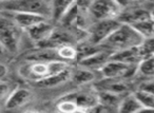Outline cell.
<instances>
[{"mask_svg":"<svg viewBox=\"0 0 154 113\" xmlns=\"http://www.w3.org/2000/svg\"><path fill=\"white\" fill-rule=\"evenodd\" d=\"M24 59L28 62H51L54 60H60L56 49L37 48L34 51L26 54Z\"/></svg>","mask_w":154,"mask_h":113,"instance_id":"cell-14","label":"cell"},{"mask_svg":"<svg viewBox=\"0 0 154 113\" xmlns=\"http://www.w3.org/2000/svg\"><path fill=\"white\" fill-rule=\"evenodd\" d=\"M8 72H9V70H8L7 66L2 62H0V79H2L5 76H7Z\"/></svg>","mask_w":154,"mask_h":113,"instance_id":"cell-30","label":"cell"},{"mask_svg":"<svg viewBox=\"0 0 154 113\" xmlns=\"http://www.w3.org/2000/svg\"><path fill=\"white\" fill-rule=\"evenodd\" d=\"M95 79H96V75L94 71L82 68V67L72 69L71 80L76 85H87V83H93Z\"/></svg>","mask_w":154,"mask_h":113,"instance_id":"cell-18","label":"cell"},{"mask_svg":"<svg viewBox=\"0 0 154 113\" xmlns=\"http://www.w3.org/2000/svg\"><path fill=\"white\" fill-rule=\"evenodd\" d=\"M11 85L12 83H7V81L0 80V102L5 104L9 98V96L11 95V93L13 92V90L15 89Z\"/></svg>","mask_w":154,"mask_h":113,"instance_id":"cell-28","label":"cell"},{"mask_svg":"<svg viewBox=\"0 0 154 113\" xmlns=\"http://www.w3.org/2000/svg\"><path fill=\"white\" fill-rule=\"evenodd\" d=\"M131 27L134 28L135 31H136L143 39L154 37V20L152 19L151 16H150L149 18H147V19L137 22V24H133V26H131Z\"/></svg>","mask_w":154,"mask_h":113,"instance_id":"cell-21","label":"cell"},{"mask_svg":"<svg viewBox=\"0 0 154 113\" xmlns=\"http://www.w3.org/2000/svg\"><path fill=\"white\" fill-rule=\"evenodd\" d=\"M143 106L134 94H129L124 97L118 106V113H137Z\"/></svg>","mask_w":154,"mask_h":113,"instance_id":"cell-20","label":"cell"},{"mask_svg":"<svg viewBox=\"0 0 154 113\" xmlns=\"http://www.w3.org/2000/svg\"><path fill=\"white\" fill-rule=\"evenodd\" d=\"M9 16H11V19L14 21V24L21 30L26 31L28 29L32 28L33 26L39 24L45 20H49V18L41 15L31 13H7Z\"/></svg>","mask_w":154,"mask_h":113,"instance_id":"cell-13","label":"cell"},{"mask_svg":"<svg viewBox=\"0 0 154 113\" xmlns=\"http://www.w3.org/2000/svg\"><path fill=\"white\" fill-rule=\"evenodd\" d=\"M75 113H88V111H86V110H82V109H79V110H77Z\"/></svg>","mask_w":154,"mask_h":113,"instance_id":"cell-33","label":"cell"},{"mask_svg":"<svg viewBox=\"0 0 154 113\" xmlns=\"http://www.w3.org/2000/svg\"><path fill=\"white\" fill-rule=\"evenodd\" d=\"M112 54H113V52L103 48L100 51L96 52V53H94L93 55L88 56V57L79 60V61H78V66L82 67V68L89 69V70H92V71H94V70L100 71V69L103 68L107 62L110 61Z\"/></svg>","mask_w":154,"mask_h":113,"instance_id":"cell-9","label":"cell"},{"mask_svg":"<svg viewBox=\"0 0 154 113\" xmlns=\"http://www.w3.org/2000/svg\"><path fill=\"white\" fill-rule=\"evenodd\" d=\"M124 7L120 2L111 0H96L91 1L88 13L96 21L103 20H117L122 14Z\"/></svg>","mask_w":154,"mask_h":113,"instance_id":"cell-3","label":"cell"},{"mask_svg":"<svg viewBox=\"0 0 154 113\" xmlns=\"http://www.w3.org/2000/svg\"><path fill=\"white\" fill-rule=\"evenodd\" d=\"M97 97H98V102L103 107H115L119 106L122 102V95L110 93L106 91H96Z\"/></svg>","mask_w":154,"mask_h":113,"instance_id":"cell-22","label":"cell"},{"mask_svg":"<svg viewBox=\"0 0 154 113\" xmlns=\"http://www.w3.org/2000/svg\"><path fill=\"white\" fill-rule=\"evenodd\" d=\"M23 113H39V112H36V111H26V112H23Z\"/></svg>","mask_w":154,"mask_h":113,"instance_id":"cell-35","label":"cell"},{"mask_svg":"<svg viewBox=\"0 0 154 113\" xmlns=\"http://www.w3.org/2000/svg\"><path fill=\"white\" fill-rule=\"evenodd\" d=\"M111 60L124 62L127 64H132V66H138L139 62L143 60L141 55L139 53L138 47L132 48V49L124 50V51L115 52L112 54Z\"/></svg>","mask_w":154,"mask_h":113,"instance_id":"cell-15","label":"cell"},{"mask_svg":"<svg viewBox=\"0 0 154 113\" xmlns=\"http://www.w3.org/2000/svg\"><path fill=\"white\" fill-rule=\"evenodd\" d=\"M56 50H57L58 57L62 61H66L69 64V61H71V60H77V57H78L77 49L75 47H73V46H62V47L58 48Z\"/></svg>","mask_w":154,"mask_h":113,"instance_id":"cell-23","label":"cell"},{"mask_svg":"<svg viewBox=\"0 0 154 113\" xmlns=\"http://www.w3.org/2000/svg\"><path fill=\"white\" fill-rule=\"evenodd\" d=\"M135 72H137V66L111 59L100 69V73L105 79H122L125 77L132 76Z\"/></svg>","mask_w":154,"mask_h":113,"instance_id":"cell-6","label":"cell"},{"mask_svg":"<svg viewBox=\"0 0 154 113\" xmlns=\"http://www.w3.org/2000/svg\"><path fill=\"white\" fill-rule=\"evenodd\" d=\"M32 93L26 88H15L7 102H5V108L7 110H15L21 108L31 100Z\"/></svg>","mask_w":154,"mask_h":113,"instance_id":"cell-12","label":"cell"},{"mask_svg":"<svg viewBox=\"0 0 154 113\" xmlns=\"http://www.w3.org/2000/svg\"><path fill=\"white\" fill-rule=\"evenodd\" d=\"M138 90L148 92V93L154 95V80H149V81H145V83H143L140 86H139Z\"/></svg>","mask_w":154,"mask_h":113,"instance_id":"cell-29","label":"cell"},{"mask_svg":"<svg viewBox=\"0 0 154 113\" xmlns=\"http://www.w3.org/2000/svg\"><path fill=\"white\" fill-rule=\"evenodd\" d=\"M137 113H154V109H149V108H141Z\"/></svg>","mask_w":154,"mask_h":113,"instance_id":"cell-32","label":"cell"},{"mask_svg":"<svg viewBox=\"0 0 154 113\" xmlns=\"http://www.w3.org/2000/svg\"><path fill=\"white\" fill-rule=\"evenodd\" d=\"M138 49L143 60L149 57H154V37L143 39V43L139 46Z\"/></svg>","mask_w":154,"mask_h":113,"instance_id":"cell-25","label":"cell"},{"mask_svg":"<svg viewBox=\"0 0 154 113\" xmlns=\"http://www.w3.org/2000/svg\"><path fill=\"white\" fill-rule=\"evenodd\" d=\"M151 16V11H148L143 8H124L122 14L118 17V21L122 24H129V26H133V24H137L139 21L147 19Z\"/></svg>","mask_w":154,"mask_h":113,"instance_id":"cell-10","label":"cell"},{"mask_svg":"<svg viewBox=\"0 0 154 113\" xmlns=\"http://www.w3.org/2000/svg\"><path fill=\"white\" fill-rule=\"evenodd\" d=\"M143 38L129 24H120V27L103 43V47L109 51L119 52L124 50L136 48L143 43Z\"/></svg>","mask_w":154,"mask_h":113,"instance_id":"cell-1","label":"cell"},{"mask_svg":"<svg viewBox=\"0 0 154 113\" xmlns=\"http://www.w3.org/2000/svg\"><path fill=\"white\" fill-rule=\"evenodd\" d=\"M151 17H152V19L154 20V9H153V10H152V11H151Z\"/></svg>","mask_w":154,"mask_h":113,"instance_id":"cell-34","label":"cell"},{"mask_svg":"<svg viewBox=\"0 0 154 113\" xmlns=\"http://www.w3.org/2000/svg\"><path fill=\"white\" fill-rule=\"evenodd\" d=\"M7 52H8V50L5 49V47L2 45V43L0 42V58L3 57V56L7 54Z\"/></svg>","mask_w":154,"mask_h":113,"instance_id":"cell-31","label":"cell"},{"mask_svg":"<svg viewBox=\"0 0 154 113\" xmlns=\"http://www.w3.org/2000/svg\"><path fill=\"white\" fill-rule=\"evenodd\" d=\"M133 94H134L135 97L138 99V102H140L143 108L154 109V95L148 93V92L138 90V89H137V91Z\"/></svg>","mask_w":154,"mask_h":113,"instance_id":"cell-26","label":"cell"},{"mask_svg":"<svg viewBox=\"0 0 154 113\" xmlns=\"http://www.w3.org/2000/svg\"><path fill=\"white\" fill-rule=\"evenodd\" d=\"M129 90V85L122 79H105L97 87V91H106L122 95Z\"/></svg>","mask_w":154,"mask_h":113,"instance_id":"cell-17","label":"cell"},{"mask_svg":"<svg viewBox=\"0 0 154 113\" xmlns=\"http://www.w3.org/2000/svg\"><path fill=\"white\" fill-rule=\"evenodd\" d=\"M12 19L0 16V42L8 50V52L15 53L19 48L21 33Z\"/></svg>","mask_w":154,"mask_h":113,"instance_id":"cell-4","label":"cell"},{"mask_svg":"<svg viewBox=\"0 0 154 113\" xmlns=\"http://www.w3.org/2000/svg\"><path fill=\"white\" fill-rule=\"evenodd\" d=\"M71 73H72V67H70L68 70L60 73V74L49 76L47 78L42 79V80L37 81V83H35V85L38 88H43V89L58 87V86H61L63 83H66V81L71 80Z\"/></svg>","mask_w":154,"mask_h":113,"instance_id":"cell-16","label":"cell"},{"mask_svg":"<svg viewBox=\"0 0 154 113\" xmlns=\"http://www.w3.org/2000/svg\"><path fill=\"white\" fill-rule=\"evenodd\" d=\"M54 29H55V27L49 20H45V21H41L39 24L33 26L32 28L28 29L26 32L28 34L29 38L33 42H36L37 45H39V43L43 42L51 36Z\"/></svg>","mask_w":154,"mask_h":113,"instance_id":"cell-11","label":"cell"},{"mask_svg":"<svg viewBox=\"0 0 154 113\" xmlns=\"http://www.w3.org/2000/svg\"><path fill=\"white\" fill-rule=\"evenodd\" d=\"M137 72L147 77H154V57L141 60L137 66Z\"/></svg>","mask_w":154,"mask_h":113,"instance_id":"cell-24","label":"cell"},{"mask_svg":"<svg viewBox=\"0 0 154 113\" xmlns=\"http://www.w3.org/2000/svg\"><path fill=\"white\" fill-rule=\"evenodd\" d=\"M0 11L5 13H31L51 19L52 1L43 0H7L0 1Z\"/></svg>","mask_w":154,"mask_h":113,"instance_id":"cell-2","label":"cell"},{"mask_svg":"<svg viewBox=\"0 0 154 113\" xmlns=\"http://www.w3.org/2000/svg\"><path fill=\"white\" fill-rule=\"evenodd\" d=\"M56 108L58 110V113H75L77 110H79V108L73 102L68 99H62V98H60L59 102H57Z\"/></svg>","mask_w":154,"mask_h":113,"instance_id":"cell-27","label":"cell"},{"mask_svg":"<svg viewBox=\"0 0 154 113\" xmlns=\"http://www.w3.org/2000/svg\"><path fill=\"white\" fill-rule=\"evenodd\" d=\"M62 99H68L73 102L75 105L82 110L89 111L91 109L95 108L98 106V97H97L96 92H90V91H78V92H72L66 95L62 96Z\"/></svg>","mask_w":154,"mask_h":113,"instance_id":"cell-7","label":"cell"},{"mask_svg":"<svg viewBox=\"0 0 154 113\" xmlns=\"http://www.w3.org/2000/svg\"><path fill=\"white\" fill-rule=\"evenodd\" d=\"M118 20H103L96 21L90 27L88 31L87 41L94 46H101L118 28L120 27Z\"/></svg>","mask_w":154,"mask_h":113,"instance_id":"cell-5","label":"cell"},{"mask_svg":"<svg viewBox=\"0 0 154 113\" xmlns=\"http://www.w3.org/2000/svg\"><path fill=\"white\" fill-rule=\"evenodd\" d=\"M73 1L69 0H55L52 1V12H51V19L54 22H59L62 20L66 12L72 5Z\"/></svg>","mask_w":154,"mask_h":113,"instance_id":"cell-19","label":"cell"},{"mask_svg":"<svg viewBox=\"0 0 154 113\" xmlns=\"http://www.w3.org/2000/svg\"><path fill=\"white\" fill-rule=\"evenodd\" d=\"M18 72L22 78L34 81L35 83L49 77V67L48 62H29L20 67Z\"/></svg>","mask_w":154,"mask_h":113,"instance_id":"cell-8","label":"cell"}]
</instances>
